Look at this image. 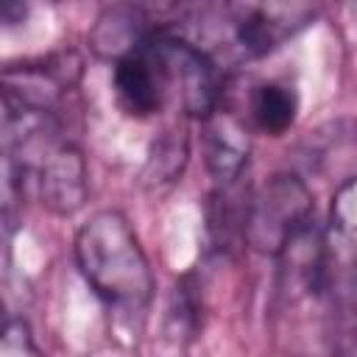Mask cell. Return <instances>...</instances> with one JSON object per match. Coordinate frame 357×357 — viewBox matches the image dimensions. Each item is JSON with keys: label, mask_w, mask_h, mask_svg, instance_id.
<instances>
[{"label": "cell", "mask_w": 357, "mask_h": 357, "mask_svg": "<svg viewBox=\"0 0 357 357\" xmlns=\"http://www.w3.org/2000/svg\"><path fill=\"white\" fill-rule=\"evenodd\" d=\"M324 290L337 298H357V176L332 195L324 229Z\"/></svg>", "instance_id": "4"}, {"label": "cell", "mask_w": 357, "mask_h": 357, "mask_svg": "<svg viewBox=\"0 0 357 357\" xmlns=\"http://www.w3.org/2000/svg\"><path fill=\"white\" fill-rule=\"evenodd\" d=\"M231 36L245 56H268L307 28L315 8L301 3H240L223 6Z\"/></svg>", "instance_id": "5"}, {"label": "cell", "mask_w": 357, "mask_h": 357, "mask_svg": "<svg viewBox=\"0 0 357 357\" xmlns=\"http://www.w3.org/2000/svg\"><path fill=\"white\" fill-rule=\"evenodd\" d=\"M296 95L284 84H262L251 98V117L259 131L279 137L296 120Z\"/></svg>", "instance_id": "10"}, {"label": "cell", "mask_w": 357, "mask_h": 357, "mask_svg": "<svg viewBox=\"0 0 357 357\" xmlns=\"http://www.w3.org/2000/svg\"><path fill=\"white\" fill-rule=\"evenodd\" d=\"M332 357H357V329H354V332H346V335L337 340Z\"/></svg>", "instance_id": "13"}, {"label": "cell", "mask_w": 357, "mask_h": 357, "mask_svg": "<svg viewBox=\"0 0 357 357\" xmlns=\"http://www.w3.org/2000/svg\"><path fill=\"white\" fill-rule=\"evenodd\" d=\"M153 31L156 28H151V22L142 14V8H134V6H112V8H106L95 20V25L89 31V47L100 59H112L117 64L128 53L139 50Z\"/></svg>", "instance_id": "9"}, {"label": "cell", "mask_w": 357, "mask_h": 357, "mask_svg": "<svg viewBox=\"0 0 357 357\" xmlns=\"http://www.w3.org/2000/svg\"><path fill=\"white\" fill-rule=\"evenodd\" d=\"M0 357H42L31 326L22 318H8L0 337Z\"/></svg>", "instance_id": "12"}, {"label": "cell", "mask_w": 357, "mask_h": 357, "mask_svg": "<svg viewBox=\"0 0 357 357\" xmlns=\"http://www.w3.org/2000/svg\"><path fill=\"white\" fill-rule=\"evenodd\" d=\"M75 262L95 296L117 312H145L153 298L151 262L117 209L95 212L75 234Z\"/></svg>", "instance_id": "1"}, {"label": "cell", "mask_w": 357, "mask_h": 357, "mask_svg": "<svg viewBox=\"0 0 357 357\" xmlns=\"http://www.w3.org/2000/svg\"><path fill=\"white\" fill-rule=\"evenodd\" d=\"M187 153H190L187 134L178 131V128H167L151 145V153H148V162H145V170H142V181L156 184V187L176 181L181 176L184 165H187Z\"/></svg>", "instance_id": "11"}, {"label": "cell", "mask_w": 357, "mask_h": 357, "mask_svg": "<svg viewBox=\"0 0 357 357\" xmlns=\"http://www.w3.org/2000/svg\"><path fill=\"white\" fill-rule=\"evenodd\" d=\"M114 95L131 117H151L165 109L173 92L167 70L151 47V36L139 50L128 53L114 64Z\"/></svg>", "instance_id": "7"}, {"label": "cell", "mask_w": 357, "mask_h": 357, "mask_svg": "<svg viewBox=\"0 0 357 357\" xmlns=\"http://www.w3.org/2000/svg\"><path fill=\"white\" fill-rule=\"evenodd\" d=\"M206 167L215 187L237 184L248 165V131L226 109H215L206 120Z\"/></svg>", "instance_id": "8"}, {"label": "cell", "mask_w": 357, "mask_h": 357, "mask_svg": "<svg viewBox=\"0 0 357 357\" xmlns=\"http://www.w3.org/2000/svg\"><path fill=\"white\" fill-rule=\"evenodd\" d=\"M81 59L75 53H56L39 61L8 64L3 70V103L56 114L61 95L78 81Z\"/></svg>", "instance_id": "6"}, {"label": "cell", "mask_w": 357, "mask_h": 357, "mask_svg": "<svg viewBox=\"0 0 357 357\" xmlns=\"http://www.w3.org/2000/svg\"><path fill=\"white\" fill-rule=\"evenodd\" d=\"M312 220L310 187L293 173H276L251 195L245 243L259 254L276 257L282 245Z\"/></svg>", "instance_id": "2"}, {"label": "cell", "mask_w": 357, "mask_h": 357, "mask_svg": "<svg viewBox=\"0 0 357 357\" xmlns=\"http://www.w3.org/2000/svg\"><path fill=\"white\" fill-rule=\"evenodd\" d=\"M151 47L162 59L170 78V92L178 95L184 114L206 120L220 106V78L212 56L195 42L165 28L151 33Z\"/></svg>", "instance_id": "3"}, {"label": "cell", "mask_w": 357, "mask_h": 357, "mask_svg": "<svg viewBox=\"0 0 357 357\" xmlns=\"http://www.w3.org/2000/svg\"><path fill=\"white\" fill-rule=\"evenodd\" d=\"M25 6L22 3H6L3 8H0V20L6 22V25H14V17H20V22H22V17H25Z\"/></svg>", "instance_id": "14"}]
</instances>
